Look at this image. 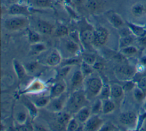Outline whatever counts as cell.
I'll list each match as a JSON object with an SVG mask.
<instances>
[{"label":"cell","mask_w":146,"mask_h":131,"mask_svg":"<svg viewBox=\"0 0 146 131\" xmlns=\"http://www.w3.org/2000/svg\"><path fill=\"white\" fill-rule=\"evenodd\" d=\"M88 98L83 91L75 90L68 97L66 108L69 113L75 114L82 108L86 106Z\"/></svg>","instance_id":"cell-1"},{"label":"cell","mask_w":146,"mask_h":131,"mask_svg":"<svg viewBox=\"0 0 146 131\" xmlns=\"http://www.w3.org/2000/svg\"><path fill=\"white\" fill-rule=\"evenodd\" d=\"M103 84L99 76H92L87 78L85 84L84 93L87 98H94L100 94Z\"/></svg>","instance_id":"cell-2"},{"label":"cell","mask_w":146,"mask_h":131,"mask_svg":"<svg viewBox=\"0 0 146 131\" xmlns=\"http://www.w3.org/2000/svg\"><path fill=\"white\" fill-rule=\"evenodd\" d=\"M136 70L132 66L127 63H120L114 69L116 77L122 81L131 80L136 75Z\"/></svg>","instance_id":"cell-3"},{"label":"cell","mask_w":146,"mask_h":131,"mask_svg":"<svg viewBox=\"0 0 146 131\" xmlns=\"http://www.w3.org/2000/svg\"><path fill=\"white\" fill-rule=\"evenodd\" d=\"M28 23L29 21L25 16L15 15L7 19L5 22V26L9 30L17 31L26 28Z\"/></svg>","instance_id":"cell-4"},{"label":"cell","mask_w":146,"mask_h":131,"mask_svg":"<svg viewBox=\"0 0 146 131\" xmlns=\"http://www.w3.org/2000/svg\"><path fill=\"white\" fill-rule=\"evenodd\" d=\"M68 98V97L67 96L65 93L57 97L51 98L50 101L46 108L50 112L59 113L66 106Z\"/></svg>","instance_id":"cell-5"},{"label":"cell","mask_w":146,"mask_h":131,"mask_svg":"<svg viewBox=\"0 0 146 131\" xmlns=\"http://www.w3.org/2000/svg\"><path fill=\"white\" fill-rule=\"evenodd\" d=\"M103 125V121L98 114H91L83 124V130L87 131L100 130Z\"/></svg>","instance_id":"cell-6"},{"label":"cell","mask_w":146,"mask_h":131,"mask_svg":"<svg viewBox=\"0 0 146 131\" xmlns=\"http://www.w3.org/2000/svg\"><path fill=\"white\" fill-rule=\"evenodd\" d=\"M108 30L103 27L97 28L94 30V44L96 45H104L108 38Z\"/></svg>","instance_id":"cell-7"},{"label":"cell","mask_w":146,"mask_h":131,"mask_svg":"<svg viewBox=\"0 0 146 131\" xmlns=\"http://www.w3.org/2000/svg\"><path fill=\"white\" fill-rule=\"evenodd\" d=\"M137 117L136 114L131 111L122 113L119 116V121L121 124L126 126H132L137 122Z\"/></svg>","instance_id":"cell-8"},{"label":"cell","mask_w":146,"mask_h":131,"mask_svg":"<svg viewBox=\"0 0 146 131\" xmlns=\"http://www.w3.org/2000/svg\"><path fill=\"white\" fill-rule=\"evenodd\" d=\"M131 13L136 18H141L146 15V3L138 2L134 3L131 8Z\"/></svg>","instance_id":"cell-9"},{"label":"cell","mask_w":146,"mask_h":131,"mask_svg":"<svg viewBox=\"0 0 146 131\" xmlns=\"http://www.w3.org/2000/svg\"><path fill=\"white\" fill-rule=\"evenodd\" d=\"M107 18L110 24L116 29L121 28L124 24L121 17L115 12H110L108 13Z\"/></svg>","instance_id":"cell-10"},{"label":"cell","mask_w":146,"mask_h":131,"mask_svg":"<svg viewBox=\"0 0 146 131\" xmlns=\"http://www.w3.org/2000/svg\"><path fill=\"white\" fill-rule=\"evenodd\" d=\"M46 86L44 84L39 80L33 81L25 90L27 93H38L44 91Z\"/></svg>","instance_id":"cell-11"},{"label":"cell","mask_w":146,"mask_h":131,"mask_svg":"<svg viewBox=\"0 0 146 131\" xmlns=\"http://www.w3.org/2000/svg\"><path fill=\"white\" fill-rule=\"evenodd\" d=\"M62 62V56L57 50H52L46 58V63L50 66H56Z\"/></svg>","instance_id":"cell-12"},{"label":"cell","mask_w":146,"mask_h":131,"mask_svg":"<svg viewBox=\"0 0 146 131\" xmlns=\"http://www.w3.org/2000/svg\"><path fill=\"white\" fill-rule=\"evenodd\" d=\"M66 85L64 82H58L53 85L51 88L50 96L51 98L57 97L65 93Z\"/></svg>","instance_id":"cell-13"},{"label":"cell","mask_w":146,"mask_h":131,"mask_svg":"<svg viewBox=\"0 0 146 131\" xmlns=\"http://www.w3.org/2000/svg\"><path fill=\"white\" fill-rule=\"evenodd\" d=\"M36 27L38 31L43 34H51L54 31L53 26L48 22L43 20L38 21Z\"/></svg>","instance_id":"cell-14"},{"label":"cell","mask_w":146,"mask_h":131,"mask_svg":"<svg viewBox=\"0 0 146 131\" xmlns=\"http://www.w3.org/2000/svg\"><path fill=\"white\" fill-rule=\"evenodd\" d=\"M76 118L79 122L84 124L91 116V110L87 106H85L79 109L76 113Z\"/></svg>","instance_id":"cell-15"},{"label":"cell","mask_w":146,"mask_h":131,"mask_svg":"<svg viewBox=\"0 0 146 131\" xmlns=\"http://www.w3.org/2000/svg\"><path fill=\"white\" fill-rule=\"evenodd\" d=\"M127 25L132 34L135 37L139 38L146 35V28L145 27H143L131 22H127Z\"/></svg>","instance_id":"cell-16"},{"label":"cell","mask_w":146,"mask_h":131,"mask_svg":"<svg viewBox=\"0 0 146 131\" xmlns=\"http://www.w3.org/2000/svg\"><path fill=\"white\" fill-rule=\"evenodd\" d=\"M84 77L80 70H76L71 79V86L72 89H76L79 88L82 84Z\"/></svg>","instance_id":"cell-17"},{"label":"cell","mask_w":146,"mask_h":131,"mask_svg":"<svg viewBox=\"0 0 146 131\" xmlns=\"http://www.w3.org/2000/svg\"><path fill=\"white\" fill-rule=\"evenodd\" d=\"M80 39L84 45H91L94 43V31L90 29L83 30L80 35Z\"/></svg>","instance_id":"cell-18"},{"label":"cell","mask_w":146,"mask_h":131,"mask_svg":"<svg viewBox=\"0 0 146 131\" xmlns=\"http://www.w3.org/2000/svg\"><path fill=\"white\" fill-rule=\"evenodd\" d=\"M9 13L13 15L25 16L29 14V11L27 7L18 4L11 5L9 9Z\"/></svg>","instance_id":"cell-19"},{"label":"cell","mask_w":146,"mask_h":131,"mask_svg":"<svg viewBox=\"0 0 146 131\" xmlns=\"http://www.w3.org/2000/svg\"><path fill=\"white\" fill-rule=\"evenodd\" d=\"M71 118V117L68 112L60 114L56 120V128H58L59 130H63L64 129V128L66 130V126Z\"/></svg>","instance_id":"cell-20"},{"label":"cell","mask_w":146,"mask_h":131,"mask_svg":"<svg viewBox=\"0 0 146 131\" xmlns=\"http://www.w3.org/2000/svg\"><path fill=\"white\" fill-rule=\"evenodd\" d=\"M111 97L115 99L120 98L124 94L123 87L117 84H113L110 85Z\"/></svg>","instance_id":"cell-21"},{"label":"cell","mask_w":146,"mask_h":131,"mask_svg":"<svg viewBox=\"0 0 146 131\" xmlns=\"http://www.w3.org/2000/svg\"><path fill=\"white\" fill-rule=\"evenodd\" d=\"M13 66L18 78L22 80L26 74V71L24 66L16 59H14L13 61Z\"/></svg>","instance_id":"cell-22"},{"label":"cell","mask_w":146,"mask_h":131,"mask_svg":"<svg viewBox=\"0 0 146 131\" xmlns=\"http://www.w3.org/2000/svg\"><path fill=\"white\" fill-rule=\"evenodd\" d=\"M115 104L114 102L108 99H103L102 100V112L104 114H108L113 112L115 109Z\"/></svg>","instance_id":"cell-23"},{"label":"cell","mask_w":146,"mask_h":131,"mask_svg":"<svg viewBox=\"0 0 146 131\" xmlns=\"http://www.w3.org/2000/svg\"><path fill=\"white\" fill-rule=\"evenodd\" d=\"M134 35L133 34H130L128 35L120 37L119 41V49H122L123 47L132 45L135 41Z\"/></svg>","instance_id":"cell-24"},{"label":"cell","mask_w":146,"mask_h":131,"mask_svg":"<svg viewBox=\"0 0 146 131\" xmlns=\"http://www.w3.org/2000/svg\"><path fill=\"white\" fill-rule=\"evenodd\" d=\"M50 100L51 97L50 95L47 96H41L35 99V100L33 101V104L37 108H46Z\"/></svg>","instance_id":"cell-25"},{"label":"cell","mask_w":146,"mask_h":131,"mask_svg":"<svg viewBox=\"0 0 146 131\" xmlns=\"http://www.w3.org/2000/svg\"><path fill=\"white\" fill-rule=\"evenodd\" d=\"M83 4L86 9L90 12L96 11L99 7L97 0H84Z\"/></svg>","instance_id":"cell-26"},{"label":"cell","mask_w":146,"mask_h":131,"mask_svg":"<svg viewBox=\"0 0 146 131\" xmlns=\"http://www.w3.org/2000/svg\"><path fill=\"white\" fill-rule=\"evenodd\" d=\"M66 47L68 52L72 54H75L78 53L80 49L78 43L72 39L67 42Z\"/></svg>","instance_id":"cell-27"},{"label":"cell","mask_w":146,"mask_h":131,"mask_svg":"<svg viewBox=\"0 0 146 131\" xmlns=\"http://www.w3.org/2000/svg\"><path fill=\"white\" fill-rule=\"evenodd\" d=\"M15 120L19 125L26 124L27 120V114L24 110H19L15 115Z\"/></svg>","instance_id":"cell-28"},{"label":"cell","mask_w":146,"mask_h":131,"mask_svg":"<svg viewBox=\"0 0 146 131\" xmlns=\"http://www.w3.org/2000/svg\"><path fill=\"white\" fill-rule=\"evenodd\" d=\"M120 52L123 55H134L137 53V49L136 47L132 45L123 47L122 49H120Z\"/></svg>","instance_id":"cell-29"},{"label":"cell","mask_w":146,"mask_h":131,"mask_svg":"<svg viewBox=\"0 0 146 131\" xmlns=\"http://www.w3.org/2000/svg\"><path fill=\"white\" fill-rule=\"evenodd\" d=\"M68 34V28L64 25H59L54 30V34L56 37H61L67 35Z\"/></svg>","instance_id":"cell-30"},{"label":"cell","mask_w":146,"mask_h":131,"mask_svg":"<svg viewBox=\"0 0 146 131\" xmlns=\"http://www.w3.org/2000/svg\"><path fill=\"white\" fill-rule=\"evenodd\" d=\"M79 122L76 118L71 117L66 126V130L75 131L78 130Z\"/></svg>","instance_id":"cell-31"},{"label":"cell","mask_w":146,"mask_h":131,"mask_svg":"<svg viewBox=\"0 0 146 131\" xmlns=\"http://www.w3.org/2000/svg\"><path fill=\"white\" fill-rule=\"evenodd\" d=\"M133 94L135 99L137 101H141L145 99V93L137 86L133 90Z\"/></svg>","instance_id":"cell-32"},{"label":"cell","mask_w":146,"mask_h":131,"mask_svg":"<svg viewBox=\"0 0 146 131\" xmlns=\"http://www.w3.org/2000/svg\"><path fill=\"white\" fill-rule=\"evenodd\" d=\"M93 69H94L92 66L85 63L83 61L82 62L81 64L80 70L84 77H88L90 76L93 72Z\"/></svg>","instance_id":"cell-33"},{"label":"cell","mask_w":146,"mask_h":131,"mask_svg":"<svg viewBox=\"0 0 146 131\" xmlns=\"http://www.w3.org/2000/svg\"><path fill=\"white\" fill-rule=\"evenodd\" d=\"M136 86L146 93V73L141 75L136 82Z\"/></svg>","instance_id":"cell-34"},{"label":"cell","mask_w":146,"mask_h":131,"mask_svg":"<svg viewBox=\"0 0 146 131\" xmlns=\"http://www.w3.org/2000/svg\"><path fill=\"white\" fill-rule=\"evenodd\" d=\"M28 39L31 43H35L39 42L40 39L39 34L34 31L29 30L28 31Z\"/></svg>","instance_id":"cell-35"},{"label":"cell","mask_w":146,"mask_h":131,"mask_svg":"<svg viewBox=\"0 0 146 131\" xmlns=\"http://www.w3.org/2000/svg\"><path fill=\"white\" fill-rule=\"evenodd\" d=\"M92 114H98L102 110V100H96L91 107Z\"/></svg>","instance_id":"cell-36"},{"label":"cell","mask_w":146,"mask_h":131,"mask_svg":"<svg viewBox=\"0 0 146 131\" xmlns=\"http://www.w3.org/2000/svg\"><path fill=\"white\" fill-rule=\"evenodd\" d=\"M46 47L45 45L42 43L37 42L35 43H32L31 45V50L34 53H40L46 50Z\"/></svg>","instance_id":"cell-37"},{"label":"cell","mask_w":146,"mask_h":131,"mask_svg":"<svg viewBox=\"0 0 146 131\" xmlns=\"http://www.w3.org/2000/svg\"><path fill=\"white\" fill-rule=\"evenodd\" d=\"M102 98L103 99H108L111 97V90H110V85H103V86L102 89L100 93L99 94Z\"/></svg>","instance_id":"cell-38"},{"label":"cell","mask_w":146,"mask_h":131,"mask_svg":"<svg viewBox=\"0 0 146 131\" xmlns=\"http://www.w3.org/2000/svg\"><path fill=\"white\" fill-rule=\"evenodd\" d=\"M83 61L91 66H92L96 61V56L93 54H85L83 57Z\"/></svg>","instance_id":"cell-39"},{"label":"cell","mask_w":146,"mask_h":131,"mask_svg":"<svg viewBox=\"0 0 146 131\" xmlns=\"http://www.w3.org/2000/svg\"><path fill=\"white\" fill-rule=\"evenodd\" d=\"M35 2L40 7H50L53 5L51 0H36Z\"/></svg>","instance_id":"cell-40"},{"label":"cell","mask_w":146,"mask_h":131,"mask_svg":"<svg viewBox=\"0 0 146 131\" xmlns=\"http://www.w3.org/2000/svg\"><path fill=\"white\" fill-rule=\"evenodd\" d=\"M71 70V67L70 66H66L62 68L58 73V76L59 78H63L67 76L68 73Z\"/></svg>","instance_id":"cell-41"},{"label":"cell","mask_w":146,"mask_h":131,"mask_svg":"<svg viewBox=\"0 0 146 131\" xmlns=\"http://www.w3.org/2000/svg\"><path fill=\"white\" fill-rule=\"evenodd\" d=\"M136 86V83L130 80V81H126L125 84L123 87L124 91H130V90H133Z\"/></svg>","instance_id":"cell-42"},{"label":"cell","mask_w":146,"mask_h":131,"mask_svg":"<svg viewBox=\"0 0 146 131\" xmlns=\"http://www.w3.org/2000/svg\"><path fill=\"white\" fill-rule=\"evenodd\" d=\"M92 66L94 69H95L97 70H101L104 68V65L102 62H97V61H96Z\"/></svg>","instance_id":"cell-43"},{"label":"cell","mask_w":146,"mask_h":131,"mask_svg":"<svg viewBox=\"0 0 146 131\" xmlns=\"http://www.w3.org/2000/svg\"><path fill=\"white\" fill-rule=\"evenodd\" d=\"M115 130V127L111 124H110V125L107 124L105 126L103 125L101 129H100V130Z\"/></svg>","instance_id":"cell-44"},{"label":"cell","mask_w":146,"mask_h":131,"mask_svg":"<svg viewBox=\"0 0 146 131\" xmlns=\"http://www.w3.org/2000/svg\"><path fill=\"white\" fill-rule=\"evenodd\" d=\"M138 42L140 45L143 46H146V35L143 37L138 38Z\"/></svg>","instance_id":"cell-45"},{"label":"cell","mask_w":146,"mask_h":131,"mask_svg":"<svg viewBox=\"0 0 146 131\" xmlns=\"http://www.w3.org/2000/svg\"><path fill=\"white\" fill-rule=\"evenodd\" d=\"M36 68V64L35 62H32L30 63L27 65V69L30 71H33L34 69H35Z\"/></svg>","instance_id":"cell-46"},{"label":"cell","mask_w":146,"mask_h":131,"mask_svg":"<svg viewBox=\"0 0 146 131\" xmlns=\"http://www.w3.org/2000/svg\"><path fill=\"white\" fill-rule=\"evenodd\" d=\"M34 128H36L35 130H47L46 128H45L44 126H43L41 125H36L35 126V127H34Z\"/></svg>","instance_id":"cell-47"},{"label":"cell","mask_w":146,"mask_h":131,"mask_svg":"<svg viewBox=\"0 0 146 131\" xmlns=\"http://www.w3.org/2000/svg\"><path fill=\"white\" fill-rule=\"evenodd\" d=\"M74 1V2L76 4H78V5H80V4H82V3H84V0H73Z\"/></svg>","instance_id":"cell-48"},{"label":"cell","mask_w":146,"mask_h":131,"mask_svg":"<svg viewBox=\"0 0 146 131\" xmlns=\"http://www.w3.org/2000/svg\"><path fill=\"white\" fill-rule=\"evenodd\" d=\"M143 108L146 112V98H145L144 99V105H143Z\"/></svg>","instance_id":"cell-49"},{"label":"cell","mask_w":146,"mask_h":131,"mask_svg":"<svg viewBox=\"0 0 146 131\" xmlns=\"http://www.w3.org/2000/svg\"><path fill=\"white\" fill-rule=\"evenodd\" d=\"M145 28H146V26H145Z\"/></svg>","instance_id":"cell-50"}]
</instances>
